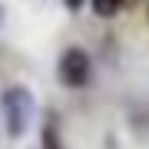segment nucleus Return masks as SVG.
Returning <instances> with one entry per match:
<instances>
[{
  "label": "nucleus",
  "instance_id": "nucleus-5",
  "mask_svg": "<svg viewBox=\"0 0 149 149\" xmlns=\"http://www.w3.org/2000/svg\"><path fill=\"white\" fill-rule=\"evenodd\" d=\"M80 3H83V0H66V7H73V10H76Z\"/></svg>",
  "mask_w": 149,
  "mask_h": 149
},
{
  "label": "nucleus",
  "instance_id": "nucleus-3",
  "mask_svg": "<svg viewBox=\"0 0 149 149\" xmlns=\"http://www.w3.org/2000/svg\"><path fill=\"white\" fill-rule=\"evenodd\" d=\"M40 149H63V139L56 133V119L53 116L47 119V126H43V133H40Z\"/></svg>",
  "mask_w": 149,
  "mask_h": 149
},
{
  "label": "nucleus",
  "instance_id": "nucleus-4",
  "mask_svg": "<svg viewBox=\"0 0 149 149\" xmlns=\"http://www.w3.org/2000/svg\"><path fill=\"white\" fill-rule=\"evenodd\" d=\"M123 3H126V0H90V10L96 17H103V20H109V17H116L123 10Z\"/></svg>",
  "mask_w": 149,
  "mask_h": 149
},
{
  "label": "nucleus",
  "instance_id": "nucleus-6",
  "mask_svg": "<svg viewBox=\"0 0 149 149\" xmlns=\"http://www.w3.org/2000/svg\"><path fill=\"white\" fill-rule=\"evenodd\" d=\"M0 23H3V7H0Z\"/></svg>",
  "mask_w": 149,
  "mask_h": 149
},
{
  "label": "nucleus",
  "instance_id": "nucleus-2",
  "mask_svg": "<svg viewBox=\"0 0 149 149\" xmlns=\"http://www.w3.org/2000/svg\"><path fill=\"white\" fill-rule=\"evenodd\" d=\"M56 76H60L63 86H70V90H83V86L90 83V76H93L90 53L80 50V47H66L63 56H60V63H56Z\"/></svg>",
  "mask_w": 149,
  "mask_h": 149
},
{
  "label": "nucleus",
  "instance_id": "nucleus-1",
  "mask_svg": "<svg viewBox=\"0 0 149 149\" xmlns=\"http://www.w3.org/2000/svg\"><path fill=\"white\" fill-rule=\"evenodd\" d=\"M0 109H3V123H7V133L13 139L27 136L30 123H33V109H37V103H33V93L27 86H7L3 96H0Z\"/></svg>",
  "mask_w": 149,
  "mask_h": 149
}]
</instances>
